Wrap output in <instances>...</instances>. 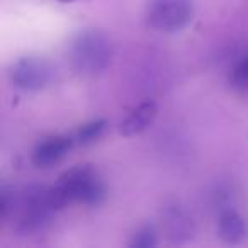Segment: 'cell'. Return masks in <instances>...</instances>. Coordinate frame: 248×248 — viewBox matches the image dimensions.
Masks as SVG:
<instances>
[{"mask_svg":"<svg viewBox=\"0 0 248 248\" xmlns=\"http://www.w3.org/2000/svg\"><path fill=\"white\" fill-rule=\"evenodd\" d=\"M131 245L133 248H152L156 245V233L152 226H145L141 230H138L135 233L131 240Z\"/></svg>","mask_w":248,"mask_h":248,"instance_id":"obj_11","label":"cell"},{"mask_svg":"<svg viewBox=\"0 0 248 248\" xmlns=\"http://www.w3.org/2000/svg\"><path fill=\"white\" fill-rule=\"evenodd\" d=\"M106 131V121L99 119V121H90V123L83 124L77 129V133L73 135V140H75V145H90V143L97 141L100 136Z\"/></svg>","mask_w":248,"mask_h":248,"instance_id":"obj_9","label":"cell"},{"mask_svg":"<svg viewBox=\"0 0 248 248\" xmlns=\"http://www.w3.org/2000/svg\"><path fill=\"white\" fill-rule=\"evenodd\" d=\"M73 146H75L73 136H65V135L48 136V138L41 140L34 146V150L31 153V160L39 169H48V167H53L62 162Z\"/></svg>","mask_w":248,"mask_h":248,"instance_id":"obj_6","label":"cell"},{"mask_svg":"<svg viewBox=\"0 0 248 248\" xmlns=\"http://www.w3.org/2000/svg\"><path fill=\"white\" fill-rule=\"evenodd\" d=\"M62 197L55 186H29L24 189H2L0 213L2 217H14L16 226L24 233L43 230L56 211L63 209Z\"/></svg>","mask_w":248,"mask_h":248,"instance_id":"obj_1","label":"cell"},{"mask_svg":"<svg viewBox=\"0 0 248 248\" xmlns=\"http://www.w3.org/2000/svg\"><path fill=\"white\" fill-rule=\"evenodd\" d=\"M217 236L228 245L241 243L247 238V223L236 211H223L217 219Z\"/></svg>","mask_w":248,"mask_h":248,"instance_id":"obj_8","label":"cell"},{"mask_svg":"<svg viewBox=\"0 0 248 248\" xmlns=\"http://www.w3.org/2000/svg\"><path fill=\"white\" fill-rule=\"evenodd\" d=\"M156 114H158V107L155 102L148 100V102L140 104L136 109H133L128 114V117L121 123L119 133L123 136H136L141 135L143 131L152 126L156 119Z\"/></svg>","mask_w":248,"mask_h":248,"instance_id":"obj_7","label":"cell"},{"mask_svg":"<svg viewBox=\"0 0 248 248\" xmlns=\"http://www.w3.org/2000/svg\"><path fill=\"white\" fill-rule=\"evenodd\" d=\"M230 85L234 90L248 92V56H245L241 62L234 65V68L230 73Z\"/></svg>","mask_w":248,"mask_h":248,"instance_id":"obj_10","label":"cell"},{"mask_svg":"<svg viewBox=\"0 0 248 248\" xmlns=\"http://www.w3.org/2000/svg\"><path fill=\"white\" fill-rule=\"evenodd\" d=\"M58 2H65V4H70V2H75V0H58Z\"/></svg>","mask_w":248,"mask_h":248,"instance_id":"obj_12","label":"cell"},{"mask_svg":"<svg viewBox=\"0 0 248 248\" xmlns=\"http://www.w3.org/2000/svg\"><path fill=\"white\" fill-rule=\"evenodd\" d=\"M68 58L78 73L97 75L109 66L112 60V45L102 31L85 29L72 39Z\"/></svg>","mask_w":248,"mask_h":248,"instance_id":"obj_3","label":"cell"},{"mask_svg":"<svg viewBox=\"0 0 248 248\" xmlns=\"http://www.w3.org/2000/svg\"><path fill=\"white\" fill-rule=\"evenodd\" d=\"M63 204H85L97 207L106 201L107 189L100 173L92 165H75L60 175L55 186Z\"/></svg>","mask_w":248,"mask_h":248,"instance_id":"obj_2","label":"cell"},{"mask_svg":"<svg viewBox=\"0 0 248 248\" xmlns=\"http://www.w3.org/2000/svg\"><path fill=\"white\" fill-rule=\"evenodd\" d=\"M9 77L17 89L26 92H38L48 87L53 80V66L43 56H22L11 66Z\"/></svg>","mask_w":248,"mask_h":248,"instance_id":"obj_5","label":"cell"},{"mask_svg":"<svg viewBox=\"0 0 248 248\" xmlns=\"http://www.w3.org/2000/svg\"><path fill=\"white\" fill-rule=\"evenodd\" d=\"M194 17L192 0H148L146 21L160 32H177L190 24Z\"/></svg>","mask_w":248,"mask_h":248,"instance_id":"obj_4","label":"cell"}]
</instances>
